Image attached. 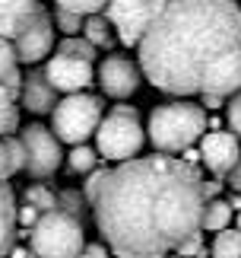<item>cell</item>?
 <instances>
[{
  "label": "cell",
  "instance_id": "1",
  "mask_svg": "<svg viewBox=\"0 0 241 258\" xmlns=\"http://www.w3.org/2000/svg\"><path fill=\"white\" fill-rule=\"evenodd\" d=\"M206 182L175 156H143L86 178L95 226L117 258H168L200 236Z\"/></svg>",
  "mask_w": 241,
  "mask_h": 258
},
{
  "label": "cell",
  "instance_id": "2",
  "mask_svg": "<svg viewBox=\"0 0 241 258\" xmlns=\"http://www.w3.org/2000/svg\"><path fill=\"white\" fill-rule=\"evenodd\" d=\"M140 67L168 96L241 93V4L168 0L140 42Z\"/></svg>",
  "mask_w": 241,
  "mask_h": 258
},
{
  "label": "cell",
  "instance_id": "3",
  "mask_svg": "<svg viewBox=\"0 0 241 258\" xmlns=\"http://www.w3.org/2000/svg\"><path fill=\"white\" fill-rule=\"evenodd\" d=\"M0 35L16 45L19 64H38L51 54L54 19L38 0H0Z\"/></svg>",
  "mask_w": 241,
  "mask_h": 258
},
{
  "label": "cell",
  "instance_id": "4",
  "mask_svg": "<svg viewBox=\"0 0 241 258\" xmlns=\"http://www.w3.org/2000/svg\"><path fill=\"white\" fill-rule=\"evenodd\" d=\"M149 141L159 153H184L206 134V112L194 102H168L149 115Z\"/></svg>",
  "mask_w": 241,
  "mask_h": 258
},
{
  "label": "cell",
  "instance_id": "5",
  "mask_svg": "<svg viewBox=\"0 0 241 258\" xmlns=\"http://www.w3.org/2000/svg\"><path fill=\"white\" fill-rule=\"evenodd\" d=\"M29 245L38 258H76L86 249L83 220H76L73 214L60 211V207L51 214H42V220L29 230Z\"/></svg>",
  "mask_w": 241,
  "mask_h": 258
},
{
  "label": "cell",
  "instance_id": "6",
  "mask_svg": "<svg viewBox=\"0 0 241 258\" xmlns=\"http://www.w3.org/2000/svg\"><path fill=\"white\" fill-rule=\"evenodd\" d=\"M143 141H146V134H143V124H140V115L130 105H114L95 131V150L105 160H114V163L134 160Z\"/></svg>",
  "mask_w": 241,
  "mask_h": 258
},
{
  "label": "cell",
  "instance_id": "7",
  "mask_svg": "<svg viewBox=\"0 0 241 258\" xmlns=\"http://www.w3.org/2000/svg\"><path fill=\"white\" fill-rule=\"evenodd\" d=\"M102 99L89 96V93H70L67 99H60L51 112V127L64 144H83L86 137H92L102 124Z\"/></svg>",
  "mask_w": 241,
  "mask_h": 258
},
{
  "label": "cell",
  "instance_id": "8",
  "mask_svg": "<svg viewBox=\"0 0 241 258\" xmlns=\"http://www.w3.org/2000/svg\"><path fill=\"white\" fill-rule=\"evenodd\" d=\"M168 0H108L105 16L117 29V38L127 48H140Z\"/></svg>",
  "mask_w": 241,
  "mask_h": 258
},
{
  "label": "cell",
  "instance_id": "9",
  "mask_svg": "<svg viewBox=\"0 0 241 258\" xmlns=\"http://www.w3.org/2000/svg\"><path fill=\"white\" fill-rule=\"evenodd\" d=\"M19 141L26 147V169L32 178H51L60 169L64 153H60V137L54 134V127L32 121L19 131Z\"/></svg>",
  "mask_w": 241,
  "mask_h": 258
},
{
  "label": "cell",
  "instance_id": "10",
  "mask_svg": "<svg viewBox=\"0 0 241 258\" xmlns=\"http://www.w3.org/2000/svg\"><path fill=\"white\" fill-rule=\"evenodd\" d=\"M45 74L51 86L57 93H83L86 86L95 83V71H92V61H83V57H73V54H64L57 51L51 61L45 64Z\"/></svg>",
  "mask_w": 241,
  "mask_h": 258
},
{
  "label": "cell",
  "instance_id": "11",
  "mask_svg": "<svg viewBox=\"0 0 241 258\" xmlns=\"http://www.w3.org/2000/svg\"><path fill=\"white\" fill-rule=\"evenodd\" d=\"M140 80H143V67H137L127 57H105L102 67H98V83H102L105 96L111 99H127L140 89Z\"/></svg>",
  "mask_w": 241,
  "mask_h": 258
},
{
  "label": "cell",
  "instance_id": "12",
  "mask_svg": "<svg viewBox=\"0 0 241 258\" xmlns=\"http://www.w3.org/2000/svg\"><path fill=\"white\" fill-rule=\"evenodd\" d=\"M200 156H203V166L213 175H228L241 160L238 150V134L232 131H209L200 141Z\"/></svg>",
  "mask_w": 241,
  "mask_h": 258
},
{
  "label": "cell",
  "instance_id": "13",
  "mask_svg": "<svg viewBox=\"0 0 241 258\" xmlns=\"http://www.w3.org/2000/svg\"><path fill=\"white\" fill-rule=\"evenodd\" d=\"M54 93L57 89L51 86L45 71H32L29 77H23V89H19V102H23L32 115H45L54 112Z\"/></svg>",
  "mask_w": 241,
  "mask_h": 258
},
{
  "label": "cell",
  "instance_id": "14",
  "mask_svg": "<svg viewBox=\"0 0 241 258\" xmlns=\"http://www.w3.org/2000/svg\"><path fill=\"white\" fill-rule=\"evenodd\" d=\"M16 198H13V188L7 182H0V258H10V252L16 249Z\"/></svg>",
  "mask_w": 241,
  "mask_h": 258
},
{
  "label": "cell",
  "instance_id": "15",
  "mask_svg": "<svg viewBox=\"0 0 241 258\" xmlns=\"http://www.w3.org/2000/svg\"><path fill=\"white\" fill-rule=\"evenodd\" d=\"M0 86L13 89L19 96L23 89V77H19V54H16V45L10 38L0 35Z\"/></svg>",
  "mask_w": 241,
  "mask_h": 258
},
{
  "label": "cell",
  "instance_id": "16",
  "mask_svg": "<svg viewBox=\"0 0 241 258\" xmlns=\"http://www.w3.org/2000/svg\"><path fill=\"white\" fill-rule=\"evenodd\" d=\"M26 169V147L19 137H0V182Z\"/></svg>",
  "mask_w": 241,
  "mask_h": 258
},
{
  "label": "cell",
  "instance_id": "17",
  "mask_svg": "<svg viewBox=\"0 0 241 258\" xmlns=\"http://www.w3.org/2000/svg\"><path fill=\"white\" fill-rule=\"evenodd\" d=\"M19 124V105H16V93L7 86H0V137H10Z\"/></svg>",
  "mask_w": 241,
  "mask_h": 258
},
{
  "label": "cell",
  "instance_id": "18",
  "mask_svg": "<svg viewBox=\"0 0 241 258\" xmlns=\"http://www.w3.org/2000/svg\"><path fill=\"white\" fill-rule=\"evenodd\" d=\"M98 150H92V147H86V144H76L73 150L67 153V166H70V172H76V175H89V172H95V163H98Z\"/></svg>",
  "mask_w": 241,
  "mask_h": 258
},
{
  "label": "cell",
  "instance_id": "19",
  "mask_svg": "<svg viewBox=\"0 0 241 258\" xmlns=\"http://www.w3.org/2000/svg\"><path fill=\"white\" fill-rule=\"evenodd\" d=\"M228 223H232V204L228 201H209L206 204V217H203V230L209 233H222L228 230Z\"/></svg>",
  "mask_w": 241,
  "mask_h": 258
},
{
  "label": "cell",
  "instance_id": "20",
  "mask_svg": "<svg viewBox=\"0 0 241 258\" xmlns=\"http://www.w3.org/2000/svg\"><path fill=\"white\" fill-rule=\"evenodd\" d=\"M213 258H241V230L238 226H228V230L216 233Z\"/></svg>",
  "mask_w": 241,
  "mask_h": 258
},
{
  "label": "cell",
  "instance_id": "21",
  "mask_svg": "<svg viewBox=\"0 0 241 258\" xmlns=\"http://www.w3.org/2000/svg\"><path fill=\"white\" fill-rule=\"evenodd\" d=\"M111 23H108V16H98V13H92V16H86V29H83V35L92 42L95 48H108L111 45Z\"/></svg>",
  "mask_w": 241,
  "mask_h": 258
},
{
  "label": "cell",
  "instance_id": "22",
  "mask_svg": "<svg viewBox=\"0 0 241 258\" xmlns=\"http://www.w3.org/2000/svg\"><path fill=\"white\" fill-rule=\"evenodd\" d=\"M26 204H32V207H38L42 214H51V211H57L60 207V201L54 198V191L48 185H32V188H26Z\"/></svg>",
  "mask_w": 241,
  "mask_h": 258
},
{
  "label": "cell",
  "instance_id": "23",
  "mask_svg": "<svg viewBox=\"0 0 241 258\" xmlns=\"http://www.w3.org/2000/svg\"><path fill=\"white\" fill-rule=\"evenodd\" d=\"M57 51L73 54V57H83V61H95V45L89 42L86 35H67L64 42L57 45Z\"/></svg>",
  "mask_w": 241,
  "mask_h": 258
},
{
  "label": "cell",
  "instance_id": "24",
  "mask_svg": "<svg viewBox=\"0 0 241 258\" xmlns=\"http://www.w3.org/2000/svg\"><path fill=\"white\" fill-rule=\"evenodd\" d=\"M54 23H57V29H60L64 35H76V32H83V29H86V16L73 13V10L57 7V10H54Z\"/></svg>",
  "mask_w": 241,
  "mask_h": 258
},
{
  "label": "cell",
  "instance_id": "25",
  "mask_svg": "<svg viewBox=\"0 0 241 258\" xmlns=\"http://www.w3.org/2000/svg\"><path fill=\"white\" fill-rule=\"evenodd\" d=\"M54 4L64 10H73L79 16H92V13H102L108 7V0H54Z\"/></svg>",
  "mask_w": 241,
  "mask_h": 258
},
{
  "label": "cell",
  "instance_id": "26",
  "mask_svg": "<svg viewBox=\"0 0 241 258\" xmlns=\"http://www.w3.org/2000/svg\"><path fill=\"white\" fill-rule=\"evenodd\" d=\"M57 201H60V211H67V214H73L76 220H83V211H86V201H89L86 195L64 191V195H57Z\"/></svg>",
  "mask_w": 241,
  "mask_h": 258
},
{
  "label": "cell",
  "instance_id": "27",
  "mask_svg": "<svg viewBox=\"0 0 241 258\" xmlns=\"http://www.w3.org/2000/svg\"><path fill=\"white\" fill-rule=\"evenodd\" d=\"M228 127L241 137V93H235L228 99Z\"/></svg>",
  "mask_w": 241,
  "mask_h": 258
},
{
  "label": "cell",
  "instance_id": "28",
  "mask_svg": "<svg viewBox=\"0 0 241 258\" xmlns=\"http://www.w3.org/2000/svg\"><path fill=\"white\" fill-rule=\"evenodd\" d=\"M16 220H19V226H29V230H32V226L42 220V211H38V207H32V204H23L16 211Z\"/></svg>",
  "mask_w": 241,
  "mask_h": 258
},
{
  "label": "cell",
  "instance_id": "29",
  "mask_svg": "<svg viewBox=\"0 0 241 258\" xmlns=\"http://www.w3.org/2000/svg\"><path fill=\"white\" fill-rule=\"evenodd\" d=\"M108 252H111L108 245H102V242H89V245H86V249L79 252L76 258H108Z\"/></svg>",
  "mask_w": 241,
  "mask_h": 258
},
{
  "label": "cell",
  "instance_id": "30",
  "mask_svg": "<svg viewBox=\"0 0 241 258\" xmlns=\"http://www.w3.org/2000/svg\"><path fill=\"white\" fill-rule=\"evenodd\" d=\"M228 185H232V188H235V191L241 195V160H238V166H235V169H232V172H228Z\"/></svg>",
  "mask_w": 241,
  "mask_h": 258
},
{
  "label": "cell",
  "instance_id": "31",
  "mask_svg": "<svg viewBox=\"0 0 241 258\" xmlns=\"http://www.w3.org/2000/svg\"><path fill=\"white\" fill-rule=\"evenodd\" d=\"M184 163H187V166L203 163V156H200V150H194V147H190V150H184Z\"/></svg>",
  "mask_w": 241,
  "mask_h": 258
},
{
  "label": "cell",
  "instance_id": "32",
  "mask_svg": "<svg viewBox=\"0 0 241 258\" xmlns=\"http://www.w3.org/2000/svg\"><path fill=\"white\" fill-rule=\"evenodd\" d=\"M203 102H206V108H219L222 105V96H203Z\"/></svg>",
  "mask_w": 241,
  "mask_h": 258
},
{
  "label": "cell",
  "instance_id": "33",
  "mask_svg": "<svg viewBox=\"0 0 241 258\" xmlns=\"http://www.w3.org/2000/svg\"><path fill=\"white\" fill-rule=\"evenodd\" d=\"M10 258H35V255H29L26 249H19V245H16V249H13V252H10Z\"/></svg>",
  "mask_w": 241,
  "mask_h": 258
},
{
  "label": "cell",
  "instance_id": "34",
  "mask_svg": "<svg viewBox=\"0 0 241 258\" xmlns=\"http://www.w3.org/2000/svg\"><path fill=\"white\" fill-rule=\"evenodd\" d=\"M228 204H232V211H238V214H241V195H238V191L232 195V201H228Z\"/></svg>",
  "mask_w": 241,
  "mask_h": 258
},
{
  "label": "cell",
  "instance_id": "35",
  "mask_svg": "<svg viewBox=\"0 0 241 258\" xmlns=\"http://www.w3.org/2000/svg\"><path fill=\"white\" fill-rule=\"evenodd\" d=\"M235 226H238V230H241V214H238V220H235Z\"/></svg>",
  "mask_w": 241,
  "mask_h": 258
},
{
  "label": "cell",
  "instance_id": "36",
  "mask_svg": "<svg viewBox=\"0 0 241 258\" xmlns=\"http://www.w3.org/2000/svg\"><path fill=\"white\" fill-rule=\"evenodd\" d=\"M168 258H181V255H178V252H175V255H168Z\"/></svg>",
  "mask_w": 241,
  "mask_h": 258
}]
</instances>
